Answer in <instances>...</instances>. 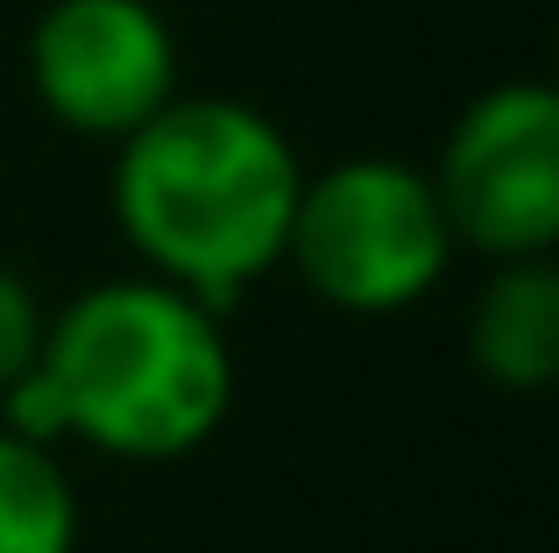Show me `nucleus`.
I'll use <instances>...</instances> for the list:
<instances>
[{
    "label": "nucleus",
    "instance_id": "0eeeda50",
    "mask_svg": "<svg viewBox=\"0 0 559 553\" xmlns=\"http://www.w3.org/2000/svg\"><path fill=\"white\" fill-rule=\"evenodd\" d=\"M79 546V490L57 447L0 433V553H71Z\"/></svg>",
    "mask_w": 559,
    "mask_h": 553
},
{
    "label": "nucleus",
    "instance_id": "20e7f679",
    "mask_svg": "<svg viewBox=\"0 0 559 553\" xmlns=\"http://www.w3.org/2000/svg\"><path fill=\"white\" fill-rule=\"evenodd\" d=\"M453 242L489 263L559 249V93L546 79H503L453 114L439 164L425 170Z\"/></svg>",
    "mask_w": 559,
    "mask_h": 553
},
{
    "label": "nucleus",
    "instance_id": "6e6552de",
    "mask_svg": "<svg viewBox=\"0 0 559 553\" xmlns=\"http://www.w3.org/2000/svg\"><path fill=\"white\" fill-rule=\"evenodd\" d=\"M43 333H50V313H43L36 284H28L14 263H0V390H8L14 376L36 369Z\"/></svg>",
    "mask_w": 559,
    "mask_h": 553
},
{
    "label": "nucleus",
    "instance_id": "423d86ee",
    "mask_svg": "<svg viewBox=\"0 0 559 553\" xmlns=\"http://www.w3.org/2000/svg\"><path fill=\"white\" fill-rule=\"evenodd\" d=\"M467 355L496 390H552L559 376V263L510 256L467 305Z\"/></svg>",
    "mask_w": 559,
    "mask_h": 553
},
{
    "label": "nucleus",
    "instance_id": "39448f33",
    "mask_svg": "<svg viewBox=\"0 0 559 553\" xmlns=\"http://www.w3.org/2000/svg\"><path fill=\"white\" fill-rule=\"evenodd\" d=\"M28 93L71 136L128 142L178 99V36L150 0H50L28 28Z\"/></svg>",
    "mask_w": 559,
    "mask_h": 553
},
{
    "label": "nucleus",
    "instance_id": "f257e3e1",
    "mask_svg": "<svg viewBox=\"0 0 559 553\" xmlns=\"http://www.w3.org/2000/svg\"><path fill=\"white\" fill-rule=\"evenodd\" d=\"M298 185V150L262 107L178 93L121 142L114 221L150 276L219 313L284 263Z\"/></svg>",
    "mask_w": 559,
    "mask_h": 553
},
{
    "label": "nucleus",
    "instance_id": "f03ea898",
    "mask_svg": "<svg viewBox=\"0 0 559 553\" xmlns=\"http://www.w3.org/2000/svg\"><path fill=\"white\" fill-rule=\"evenodd\" d=\"M43 376L64 412V440L114 461H178L213 440L234 404L219 313L164 276L79 291L43 333Z\"/></svg>",
    "mask_w": 559,
    "mask_h": 553
},
{
    "label": "nucleus",
    "instance_id": "7ed1b4c3",
    "mask_svg": "<svg viewBox=\"0 0 559 553\" xmlns=\"http://www.w3.org/2000/svg\"><path fill=\"white\" fill-rule=\"evenodd\" d=\"M453 227L439 192L404 156H347L298 185L284 263L341 313H404L447 276Z\"/></svg>",
    "mask_w": 559,
    "mask_h": 553
}]
</instances>
